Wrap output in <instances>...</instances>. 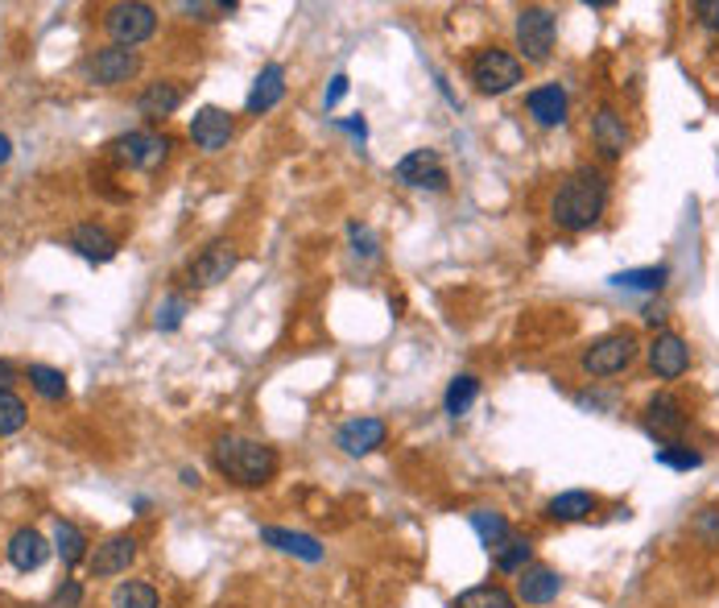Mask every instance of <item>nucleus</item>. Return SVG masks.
<instances>
[{
  "mask_svg": "<svg viewBox=\"0 0 719 608\" xmlns=\"http://www.w3.org/2000/svg\"><path fill=\"white\" fill-rule=\"evenodd\" d=\"M608 208V178L592 166H579L562 187H558L555 203V224L567 232H587L599 224V215Z\"/></svg>",
  "mask_w": 719,
  "mask_h": 608,
  "instance_id": "nucleus-1",
  "label": "nucleus"
},
{
  "mask_svg": "<svg viewBox=\"0 0 719 608\" xmlns=\"http://www.w3.org/2000/svg\"><path fill=\"white\" fill-rule=\"evenodd\" d=\"M215 468L224 472L227 481L257 488V484H265L269 476L277 472V451H273L269 443L224 435V439L215 443Z\"/></svg>",
  "mask_w": 719,
  "mask_h": 608,
  "instance_id": "nucleus-2",
  "label": "nucleus"
},
{
  "mask_svg": "<svg viewBox=\"0 0 719 608\" xmlns=\"http://www.w3.org/2000/svg\"><path fill=\"white\" fill-rule=\"evenodd\" d=\"M472 84L484 91V96H505L521 84V59L500 50V46H484L475 50L472 59Z\"/></svg>",
  "mask_w": 719,
  "mask_h": 608,
  "instance_id": "nucleus-3",
  "label": "nucleus"
},
{
  "mask_svg": "<svg viewBox=\"0 0 719 608\" xmlns=\"http://www.w3.org/2000/svg\"><path fill=\"white\" fill-rule=\"evenodd\" d=\"M637 348L641 344L633 332H612V336L596 339L583 352V373H592V377H617V373H624L637 360Z\"/></svg>",
  "mask_w": 719,
  "mask_h": 608,
  "instance_id": "nucleus-4",
  "label": "nucleus"
},
{
  "mask_svg": "<svg viewBox=\"0 0 719 608\" xmlns=\"http://www.w3.org/2000/svg\"><path fill=\"white\" fill-rule=\"evenodd\" d=\"M555 13L550 9H521L517 13V50L525 54V63H546L550 59V50H555Z\"/></svg>",
  "mask_w": 719,
  "mask_h": 608,
  "instance_id": "nucleus-5",
  "label": "nucleus"
},
{
  "mask_svg": "<svg viewBox=\"0 0 719 608\" xmlns=\"http://www.w3.org/2000/svg\"><path fill=\"white\" fill-rule=\"evenodd\" d=\"M112 158L128 170H158L170 158V141L158 137V133H124L112 141Z\"/></svg>",
  "mask_w": 719,
  "mask_h": 608,
  "instance_id": "nucleus-6",
  "label": "nucleus"
},
{
  "mask_svg": "<svg viewBox=\"0 0 719 608\" xmlns=\"http://www.w3.org/2000/svg\"><path fill=\"white\" fill-rule=\"evenodd\" d=\"M158 29V13L153 4H112L108 9V34L116 38V46H141L145 38H153Z\"/></svg>",
  "mask_w": 719,
  "mask_h": 608,
  "instance_id": "nucleus-7",
  "label": "nucleus"
},
{
  "mask_svg": "<svg viewBox=\"0 0 719 608\" xmlns=\"http://www.w3.org/2000/svg\"><path fill=\"white\" fill-rule=\"evenodd\" d=\"M393 174H397L401 187H418V190H447V183H451L438 149H413V153H406L397 162Z\"/></svg>",
  "mask_w": 719,
  "mask_h": 608,
  "instance_id": "nucleus-8",
  "label": "nucleus"
},
{
  "mask_svg": "<svg viewBox=\"0 0 719 608\" xmlns=\"http://www.w3.org/2000/svg\"><path fill=\"white\" fill-rule=\"evenodd\" d=\"M645 431L658 443H679L682 431H686V410H682V401L674 398V394L649 398V406H645Z\"/></svg>",
  "mask_w": 719,
  "mask_h": 608,
  "instance_id": "nucleus-9",
  "label": "nucleus"
},
{
  "mask_svg": "<svg viewBox=\"0 0 719 608\" xmlns=\"http://www.w3.org/2000/svg\"><path fill=\"white\" fill-rule=\"evenodd\" d=\"M137 66H141L137 50H128V46H108V50H100V54L87 63V75L100 87H116V84H124V79H133Z\"/></svg>",
  "mask_w": 719,
  "mask_h": 608,
  "instance_id": "nucleus-10",
  "label": "nucleus"
},
{
  "mask_svg": "<svg viewBox=\"0 0 719 608\" xmlns=\"http://www.w3.org/2000/svg\"><path fill=\"white\" fill-rule=\"evenodd\" d=\"M649 369H654L661 381H679L682 373L691 369V348H686V339L674 336V332H661V336L649 344Z\"/></svg>",
  "mask_w": 719,
  "mask_h": 608,
  "instance_id": "nucleus-11",
  "label": "nucleus"
},
{
  "mask_svg": "<svg viewBox=\"0 0 719 608\" xmlns=\"http://www.w3.org/2000/svg\"><path fill=\"white\" fill-rule=\"evenodd\" d=\"M236 270V249L227 240H211L195 261H190V282L195 286H220L227 282V273Z\"/></svg>",
  "mask_w": 719,
  "mask_h": 608,
  "instance_id": "nucleus-12",
  "label": "nucleus"
},
{
  "mask_svg": "<svg viewBox=\"0 0 719 608\" xmlns=\"http://www.w3.org/2000/svg\"><path fill=\"white\" fill-rule=\"evenodd\" d=\"M592 141L604 158H624V149H629V128H624V116H620L612 104H604L592 116Z\"/></svg>",
  "mask_w": 719,
  "mask_h": 608,
  "instance_id": "nucleus-13",
  "label": "nucleus"
},
{
  "mask_svg": "<svg viewBox=\"0 0 719 608\" xmlns=\"http://www.w3.org/2000/svg\"><path fill=\"white\" fill-rule=\"evenodd\" d=\"M190 141L199 149H207V153L224 149L232 141V116H227L224 108H199L195 121H190Z\"/></svg>",
  "mask_w": 719,
  "mask_h": 608,
  "instance_id": "nucleus-14",
  "label": "nucleus"
},
{
  "mask_svg": "<svg viewBox=\"0 0 719 608\" xmlns=\"http://www.w3.org/2000/svg\"><path fill=\"white\" fill-rule=\"evenodd\" d=\"M137 559V538L133 534H112V538H103L96 546V555H91V575H121L128 571V563Z\"/></svg>",
  "mask_w": 719,
  "mask_h": 608,
  "instance_id": "nucleus-15",
  "label": "nucleus"
},
{
  "mask_svg": "<svg viewBox=\"0 0 719 608\" xmlns=\"http://www.w3.org/2000/svg\"><path fill=\"white\" fill-rule=\"evenodd\" d=\"M261 543L282 550V555H294V559H307V563H319L323 559V546L319 538H310L302 530H282V525H261Z\"/></svg>",
  "mask_w": 719,
  "mask_h": 608,
  "instance_id": "nucleus-16",
  "label": "nucleus"
},
{
  "mask_svg": "<svg viewBox=\"0 0 719 608\" xmlns=\"http://www.w3.org/2000/svg\"><path fill=\"white\" fill-rule=\"evenodd\" d=\"M385 422L381 419H351L339 426V447L348 456H372L376 447H385Z\"/></svg>",
  "mask_w": 719,
  "mask_h": 608,
  "instance_id": "nucleus-17",
  "label": "nucleus"
},
{
  "mask_svg": "<svg viewBox=\"0 0 719 608\" xmlns=\"http://www.w3.org/2000/svg\"><path fill=\"white\" fill-rule=\"evenodd\" d=\"M46 559H50V543L41 538L34 525H21L17 534L9 538V563L17 571H38Z\"/></svg>",
  "mask_w": 719,
  "mask_h": 608,
  "instance_id": "nucleus-18",
  "label": "nucleus"
},
{
  "mask_svg": "<svg viewBox=\"0 0 719 608\" xmlns=\"http://www.w3.org/2000/svg\"><path fill=\"white\" fill-rule=\"evenodd\" d=\"M286 96V66L269 63L257 79H252V91H248V112H269V108L282 104Z\"/></svg>",
  "mask_w": 719,
  "mask_h": 608,
  "instance_id": "nucleus-19",
  "label": "nucleus"
},
{
  "mask_svg": "<svg viewBox=\"0 0 719 608\" xmlns=\"http://www.w3.org/2000/svg\"><path fill=\"white\" fill-rule=\"evenodd\" d=\"M558 592H562V580H558V571H550V567H525L521 580H517V596L525 605H550Z\"/></svg>",
  "mask_w": 719,
  "mask_h": 608,
  "instance_id": "nucleus-20",
  "label": "nucleus"
},
{
  "mask_svg": "<svg viewBox=\"0 0 719 608\" xmlns=\"http://www.w3.org/2000/svg\"><path fill=\"white\" fill-rule=\"evenodd\" d=\"M530 116H534L537 125H546V128H555L567 121V91L558 84H546V87H534L530 91Z\"/></svg>",
  "mask_w": 719,
  "mask_h": 608,
  "instance_id": "nucleus-21",
  "label": "nucleus"
},
{
  "mask_svg": "<svg viewBox=\"0 0 719 608\" xmlns=\"http://www.w3.org/2000/svg\"><path fill=\"white\" fill-rule=\"evenodd\" d=\"M183 96H186V91L174 84V79H158V84H149L141 91L137 108H141V116L158 121V116H170V112H178V108H183Z\"/></svg>",
  "mask_w": 719,
  "mask_h": 608,
  "instance_id": "nucleus-22",
  "label": "nucleus"
},
{
  "mask_svg": "<svg viewBox=\"0 0 719 608\" xmlns=\"http://www.w3.org/2000/svg\"><path fill=\"white\" fill-rule=\"evenodd\" d=\"M71 249L79 252V257H87V261H112L116 257V240L103 228H96V224H79V228L71 232Z\"/></svg>",
  "mask_w": 719,
  "mask_h": 608,
  "instance_id": "nucleus-23",
  "label": "nucleus"
},
{
  "mask_svg": "<svg viewBox=\"0 0 719 608\" xmlns=\"http://www.w3.org/2000/svg\"><path fill=\"white\" fill-rule=\"evenodd\" d=\"M592 513H596V497L583 493V488L558 493L555 501H550V518H558V522H583V518H592Z\"/></svg>",
  "mask_w": 719,
  "mask_h": 608,
  "instance_id": "nucleus-24",
  "label": "nucleus"
},
{
  "mask_svg": "<svg viewBox=\"0 0 719 608\" xmlns=\"http://www.w3.org/2000/svg\"><path fill=\"white\" fill-rule=\"evenodd\" d=\"M54 550H59V559L66 567L83 563V555H87V534H83L75 522H54Z\"/></svg>",
  "mask_w": 719,
  "mask_h": 608,
  "instance_id": "nucleus-25",
  "label": "nucleus"
},
{
  "mask_svg": "<svg viewBox=\"0 0 719 608\" xmlns=\"http://www.w3.org/2000/svg\"><path fill=\"white\" fill-rule=\"evenodd\" d=\"M455 608H517V600L505 592V587L496 584H480V587H468V592H459L455 596Z\"/></svg>",
  "mask_w": 719,
  "mask_h": 608,
  "instance_id": "nucleus-26",
  "label": "nucleus"
},
{
  "mask_svg": "<svg viewBox=\"0 0 719 608\" xmlns=\"http://www.w3.org/2000/svg\"><path fill=\"white\" fill-rule=\"evenodd\" d=\"M475 398H480V381H475L472 373H463V377H455L451 385H447V398H443V406H447V414H451V419H463V414L472 410Z\"/></svg>",
  "mask_w": 719,
  "mask_h": 608,
  "instance_id": "nucleus-27",
  "label": "nucleus"
},
{
  "mask_svg": "<svg viewBox=\"0 0 719 608\" xmlns=\"http://www.w3.org/2000/svg\"><path fill=\"white\" fill-rule=\"evenodd\" d=\"M666 277H670L666 265H645V270L612 273V286H620V290H661V286H666Z\"/></svg>",
  "mask_w": 719,
  "mask_h": 608,
  "instance_id": "nucleus-28",
  "label": "nucleus"
},
{
  "mask_svg": "<svg viewBox=\"0 0 719 608\" xmlns=\"http://www.w3.org/2000/svg\"><path fill=\"white\" fill-rule=\"evenodd\" d=\"M493 563L496 571H525V563H530V538L509 534L500 546H493Z\"/></svg>",
  "mask_w": 719,
  "mask_h": 608,
  "instance_id": "nucleus-29",
  "label": "nucleus"
},
{
  "mask_svg": "<svg viewBox=\"0 0 719 608\" xmlns=\"http://www.w3.org/2000/svg\"><path fill=\"white\" fill-rule=\"evenodd\" d=\"M112 608H158V587L145 580H128L112 592Z\"/></svg>",
  "mask_w": 719,
  "mask_h": 608,
  "instance_id": "nucleus-30",
  "label": "nucleus"
},
{
  "mask_svg": "<svg viewBox=\"0 0 719 608\" xmlns=\"http://www.w3.org/2000/svg\"><path fill=\"white\" fill-rule=\"evenodd\" d=\"M29 385H34L46 401L66 398V377H62L59 369H50V364H29Z\"/></svg>",
  "mask_w": 719,
  "mask_h": 608,
  "instance_id": "nucleus-31",
  "label": "nucleus"
},
{
  "mask_svg": "<svg viewBox=\"0 0 719 608\" xmlns=\"http://www.w3.org/2000/svg\"><path fill=\"white\" fill-rule=\"evenodd\" d=\"M472 525H475V534L484 538V546L493 550V546H500L513 530H509V522L500 518V513H493V509H475L472 513Z\"/></svg>",
  "mask_w": 719,
  "mask_h": 608,
  "instance_id": "nucleus-32",
  "label": "nucleus"
},
{
  "mask_svg": "<svg viewBox=\"0 0 719 608\" xmlns=\"http://www.w3.org/2000/svg\"><path fill=\"white\" fill-rule=\"evenodd\" d=\"M25 401L13 394V389H0V435H17L25 426Z\"/></svg>",
  "mask_w": 719,
  "mask_h": 608,
  "instance_id": "nucleus-33",
  "label": "nucleus"
},
{
  "mask_svg": "<svg viewBox=\"0 0 719 608\" xmlns=\"http://www.w3.org/2000/svg\"><path fill=\"white\" fill-rule=\"evenodd\" d=\"M658 463L679 468V472H691V468H699L703 463V456L699 451H691L686 443H666V447H658Z\"/></svg>",
  "mask_w": 719,
  "mask_h": 608,
  "instance_id": "nucleus-34",
  "label": "nucleus"
},
{
  "mask_svg": "<svg viewBox=\"0 0 719 608\" xmlns=\"http://www.w3.org/2000/svg\"><path fill=\"white\" fill-rule=\"evenodd\" d=\"M183 315H186V298L183 294H170L165 302H158V332H174L178 323H183Z\"/></svg>",
  "mask_w": 719,
  "mask_h": 608,
  "instance_id": "nucleus-35",
  "label": "nucleus"
},
{
  "mask_svg": "<svg viewBox=\"0 0 719 608\" xmlns=\"http://www.w3.org/2000/svg\"><path fill=\"white\" fill-rule=\"evenodd\" d=\"M348 236H351V245H356V257H364V261L376 257V236H372L364 224H348Z\"/></svg>",
  "mask_w": 719,
  "mask_h": 608,
  "instance_id": "nucleus-36",
  "label": "nucleus"
},
{
  "mask_svg": "<svg viewBox=\"0 0 719 608\" xmlns=\"http://www.w3.org/2000/svg\"><path fill=\"white\" fill-rule=\"evenodd\" d=\"M691 13L699 17V25L719 29V0H695V4H691Z\"/></svg>",
  "mask_w": 719,
  "mask_h": 608,
  "instance_id": "nucleus-37",
  "label": "nucleus"
},
{
  "mask_svg": "<svg viewBox=\"0 0 719 608\" xmlns=\"http://www.w3.org/2000/svg\"><path fill=\"white\" fill-rule=\"evenodd\" d=\"M344 96H348V75H335V79H331V87H327V100H323V104L335 108L339 100H344Z\"/></svg>",
  "mask_w": 719,
  "mask_h": 608,
  "instance_id": "nucleus-38",
  "label": "nucleus"
},
{
  "mask_svg": "<svg viewBox=\"0 0 719 608\" xmlns=\"http://www.w3.org/2000/svg\"><path fill=\"white\" fill-rule=\"evenodd\" d=\"M79 584H66V587H59V596H54V600H59V605H79Z\"/></svg>",
  "mask_w": 719,
  "mask_h": 608,
  "instance_id": "nucleus-39",
  "label": "nucleus"
},
{
  "mask_svg": "<svg viewBox=\"0 0 719 608\" xmlns=\"http://www.w3.org/2000/svg\"><path fill=\"white\" fill-rule=\"evenodd\" d=\"M339 128H348L351 137H360V141L369 137V125H364V121H339Z\"/></svg>",
  "mask_w": 719,
  "mask_h": 608,
  "instance_id": "nucleus-40",
  "label": "nucleus"
},
{
  "mask_svg": "<svg viewBox=\"0 0 719 608\" xmlns=\"http://www.w3.org/2000/svg\"><path fill=\"white\" fill-rule=\"evenodd\" d=\"M13 377H17V369H13L9 360H0V389H9V385H13Z\"/></svg>",
  "mask_w": 719,
  "mask_h": 608,
  "instance_id": "nucleus-41",
  "label": "nucleus"
},
{
  "mask_svg": "<svg viewBox=\"0 0 719 608\" xmlns=\"http://www.w3.org/2000/svg\"><path fill=\"white\" fill-rule=\"evenodd\" d=\"M9 153H13V141L0 133V162H9Z\"/></svg>",
  "mask_w": 719,
  "mask_h": 608,
  "instance_id": "nucleus-42",
  "label": "nucleus"
}]
</instances>
